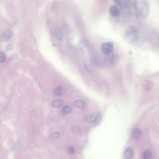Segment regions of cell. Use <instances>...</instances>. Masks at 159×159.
I'll list each match as a JSON object with an SVG mask.
<instances>
[{"mask_svg":"<svg viewBox=\"0 0 159 159\" xmlns=\"http://www.w3.org/2000/svg\"><path fill=\"white\" fill-rule=\"evenodd\" d=\"M143 157L144 159H150L152 158L151 153L149 150H146L144 152L143 155Z\"/></svg>","mask_w":159,"mask_h":159,"instance_id":"obj_15","label":"cell"},{"mask_svg":"<svg viewBox=\"0 0 159 159\" xmlns=\"http://www.w3.org/2000/svg\"><path fill=\"white\" fill-rule=\"evenodd\" d=\"M54 35L57 39L61 40L62 39V33L61 30L58 28H57L54 31Z\"/></svg>","mask_w":159,"mask_h":159,"instance_id":"obj_10","label":"cell"},{"mask_svg":"<svg viewBox=\"0 0 159 159\" xmlns=\"http://www.w3.org/2000/svg\"><path fill=\"white\" fill-rule=\"evenodd\" d=\"M109 13L113 17H119L120 14L119 9L115 5H113L110 7L109 9Z\"/></svg>","mask_w":159,"mask_h":159,"instance_id":"obj_6","label":"cell"},{"mask_svg":"<svg viewBox=\"0 0 159 159\" xmlns=\"http://www.w3.org/2000/svg\"><path fill=\"white\" fill-rule=\"evenodd\" d=\"M74 105L77 108L79 109H82L84 107V103L82 100H77L74 102Z\"/></svg>","mask_w":159,"mask_h":159,"instance_id":"obj_13","label":"cell"},{"mask_svg":"<svg viewBox=\"0 0 159 159\" xmlns=\"http://www.w3.org/2000/svg\"><path fill=\"white\" fill-rule=\"evenodd\" d=\"M101 48L103 54L108 55L114 51V44L109 42L104 43L102 44Z\"/></svg>","mask_w":159,"mask_h":159,"instance_id":"obj_3","label":"cell"},{"mask_svg":"<svg viewBox=\"0 0 159 159\" xmlns=\"http://www.w3.org/2000/svg\"><path fill=\"white\" fill-rule=\"evenodd\" d=\"M5 56L2 53L0 52V63L4 62L5 60Z\"/></svg>","mask_w":159,"mask_h":159,"instance_id":"obj_20","label":"cell"},{"mask_svg":"<svg viewBox=\"0 0 159 159\" xmlns=\"http://www.w3.org/2000/svg\"><path fill=\"white\" fill-rule=\"evenodd\" d=\"M85 69L87 71L89 72H91L93 71V67L92 64L90 62H87L85 63L84 65Z\"/></svg>","mask_w":159,"mask_h":159,"instance_id":"obj_14","label":"cell"},{"mask_svg":"<svg viewBox=\"0 0 159 159\" xmlns=\"http://www.w3.org/2000/svg\"><path fill=\"white\" fill-rule=\"evenodd\" d=\"M72 130V132H73V133H76L78 132V130H79V128L78 127H75L73 128Z\"/></svg>","mask_w":159,"mask_h":159,"instance_id":"obj_24","label":"cell"},{"mask_svg":"<svg viewBox=\"0 0 159 159\" xmlns=\"http://www.w3.org/2000/svg\"><path fill=\"white\" fill-rule=\"evenodd\" d=\"M68 150L70 153L71 154H73L74 152V147L72 146H70L68 148Z\"/></svg>","mask_w":159,"mask_h":159,"instance_id":"obj_23","label":"cell"},{"mask_svg":"<svg viewBox=\"0 0 159 159\" xmlns=\"http://www.w3.org/2000/svg\"><path fill=\"white\" fill-rule=\"evenodd\" d=\"M65 90L62 86H59L56 88L53 91V93L57 96H61L64 94Z\"/></svg>","mask_w":159,"mask_h":159,"instance_id":"obj_7","label":"cell"},{"mask_svg":"<svg viewBox=\"0 0 159 159\" xmlns=\"http://www.w3.org/2000/svg\"><path fill=\"white\" fill-rule=\"evenodd\" d=\"M107 55L104 59L105 64L107 66L113 65L116 62L117 58V54L113 51Z\"/></svg>","mask_w":159,"mask_h":159,"instance_id":"obj_5","label":"cell"},{"mask_svg":"<svg viewBox=\"0 0 159 159\" xmlns=\"http://www.w3.org/2000/svg\"><path fill=\"white\" fill-rule=\"evenodd\" d=\"M3 36L4 38L6 39H8L11 37L13 35V33L9 29H6L5 30L4 32Z\"/></svg>","mask_w":159,"mask_h":159,"instance_id":"obj_11","label":"cell"},{"mask_svg":"<svg viewBox=\"0 0 159 159\" xmlns=\"http://www.w3.org/2000/svg\"><path fill=\"white\" fill-rule=\"evenodd\" d=\"M71 111V108L69 106H65L63 107L62 110V113L63 114H69Z\"/></svg>","mask_w":159,"mask_h":159,"instance_id":"obj_16","label":"cell"},{"mask_svg":"<svg viewBox=\"0 0 159 159\" xmlns=\"http://www.w3.org/2000/svg\"><path fill=\"white\" fill-rule=\"evenodd\" d=\"M133 153V151L132 149L131 148L129 147L125 150L124 153V156L126 159H130L132 157Z\"/></svg>","mask_w":159,"mask_h":159,"instance_id":"obj_9","label":"cell"},{"mask_svg":"<svg viewBox=\"0 0 159 159\" xmlns=\"http://www.w3.org/2000/svg\"><path fill=\"white\" fill-rule=\"evenodd\" d=\"M132 135L134 138L136 139H138L141 135L140 130L137 128L134 129L132 132Z\"/></svg>","mask_w":159,"mask_h":159,"instance_id":"obj_12","label":"cell"},{"mask_svg":"<svg viewBox=\"0 0 159 159\" xmlns=\"http://www.w3.org/2000/svg\"><path fill=\"white\" fill-rule=\"evenodd\" d=\"M137 13L141 17L145 18L148 15V6L146 3L143 1H137L134 7Z\"/></svg>","mask_w":159,"mask_h":159,"instance_id":"obj_1","label":"cell"},{"mask_svg":"<svg viewBox=\"0 0 159 159\" xmlns=\"http://www.w3.org/2000/svg\"><path fill=\"white\" fill-rule=\"evenodd\" d=\"M59 136V133L57 132H55L53 133L51 136V138L53 140H56L58 138Z\"/></svg>","mask_w":159,"mask_h":159,"instance_id":"obj_19","label":"cell"},{"mask_svg":"<svg viewBox=\"0 0 159 159\" xmlns=\"http://www.w3.org/2000/svg\"><path fill=\"white\" fill-rule=\"evenodd\" d=\"M81 43L84 47L87 48H89L90 47V44L88 40L87 39L84 38L82 40L81 42Z\"/></svg>","mask_w":159,"mask_h":159,"instance_id":"obj_17","label":"cell"},{"mask_svg":"<svg viewBox=\"0 0 159 159\" xmlns=\"http://www.w3.org/2000/svg\"><path fill=\"white\" fill-rule=\"evenodd\" d=\"M62 104V102L60 100H57L54 101L53 104V107L55 108H58L60 107Z\"/></svg>","mask_w":159,"mask_h":159,"instance_id":"obj_18","label":"cell"},{"mask_svg":"<svg viewBox=\"0 0 159 159\" xmlns=\"http://www.w3.org/2000/svg\"><path fill=\"white\" fill-rule=\"evenodd\" d=\"M138 34L139 31L137 29L135 26H131L125 31V35L127 40L134 42L137 39Z\"/></svg>","mask_w":159,"mask_h":159,"instance_id":"obj_2","label":"cell"},{"mask_svg":"<svg viewBox=\"0 0 159 159\" xmlns=\"http://www.w3.org/2000/svg\"><path fill=\"white\" fill-rule=\"evenodd\" d=\"M13 49V45L11 44H9L6 47V50L8 51H11Z\"/></svg>","mask_w":159,"mask_h":159,"instance_id":"obj_22","label":"cell"},{"mask_svg":"<svg viewBox=\"0 0 159 159\" xmlns=\"http://www.w3.org/2000/svg\"><path fill=\"white\" fill-rule=\"evenodd\" d=\"M117 4L119 5L122 12L124 14L129 15L132 13V10L130 6L124 0H119Z\"/></svg>","mask_w":159,"mask_h":159,"instance_id":"obj_4","label":"cell"},{"mask_svg":"<svg viewBox=\"0 0 159 159\" xmlns=\"http://www.w3.org/2000/svg\"><path fill=\"white\" fill-rule=\"evenodd\" d=\"M128 2L134 8L136 3L137 2V0H127Z\"/></svg>","mask_w":159,"mask_h":159,"instance_id":"obj_21","label":"cell"},{"mask_svg":"<svg viewBox=\"0 0 159 159\" xmlns=\"http://www.w3.org/2000/svg\"><path fill=\"white\" fill-rule=\"evenodd\" d=\"M97 117L94 114H89L87 115L85 118L86 122L89 123H93L95 122L97 120Z\"/></svg>","mask_w":159,"mask_h":159,"instance_id":"obj_8","label":"cell"}]
</instances>
